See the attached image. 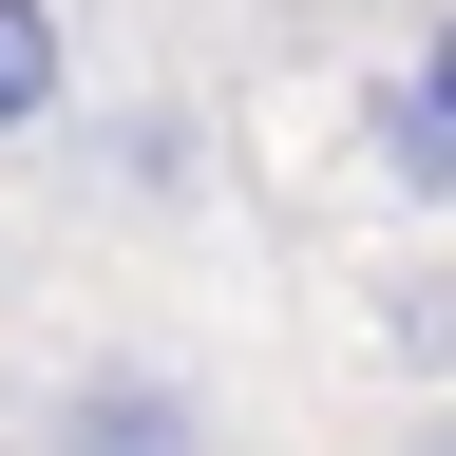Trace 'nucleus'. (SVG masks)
<instances>
[{
	"label": "nucleus",
	"mask_w": 456,
	"mask_h": 456,
	"mask_svg": "<svg viewBox=\"0 0 456 456\" xmlns=\"http://www.w3.org/2000/svg\"><path fill=\"white\" fill-rule=\"evenodd\" d=\"M399 362H456V285H399Z\"/></svg>",
	"instance_id": "4"
},
{
	"label": "nucleus",
	"mask_w": 456,
	"mask_h": 456,
	"mask_svg": "<svg viewBox=\"0 0 456 456\" xmlns=\"http://www.w3.org/2000/svg\"><path fill=\"white\" fill-rule=\"evenodd\" d=\"M362 152H380V191H419V209H456V95L399 57V77L362 95Z\"/></svg>",
	"instance_id": "2"
},
{
	"label": "nucleus",
	"mask_w": 456,
	"mask_h": 456,
	"mask_svg": "<svg viewBox=\"0 0 456 456\" xmlns=\"http://www.w3.org/2000/svg\"><path fill=\"white\" fill-rule=\"evenodd\" d=\"M419 77H437V95H456V20H437V38H419Z\"/></svg>",
	"instance_id": "5"
},
{
	"label": "nucleus",
	"mask_w": 456,
	"mask_h": 456,
	"mask_svg": "<svg viewBox=\"0 0 456 456\" xmlns=\"http://www.w3.org/2000/svg\"><path fill=\"white\" fill-rule=\"evenodd\" d=\"M399 456H456V399H437V419H419V437H399Z\"/></svg>",
	"instance_id": "6"
},
{
	"label": "nucleus",
	"mask_w": 456,
	"mask_h": 456,
	"mask_svg": "<svg viewBox=\"0 0 456 456\" xmlns=\"http://www.w3.org/2000/svg\"><path fill=\"white\" fill-rule=\"evenodd\" d=\"M38 456H209V399L171 362H77L38 399Z\"/></svg>",
	"instance_id": "1"
},
{
	"label": "nucleus",
	"mask_w": 456,
	"mask_h": 456,
	"mask_svg": "<svg viewBox=\"0 0 456 456\" xmlns=\"http://www.w3.org/2000/svg\"><path fill=\"white\" fill-rule=\"evenodd\" d=\"M57 95H77V20L57 0H0V134H38Z\"/></svg>",
	"instance_id": "3"
}]
</instances>
